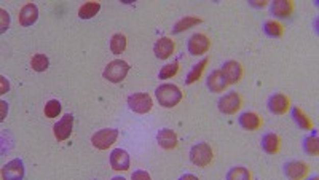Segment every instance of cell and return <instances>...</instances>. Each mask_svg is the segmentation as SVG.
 <instances>
[{
    "label": "cell",
    "mask_w": 319,
    "mask_h": 180,
    "mask_svg": "<svg viewBox=\"0 0 319 180\" xmlns=\"http://www.w3.org/2000/svg\"><path fill=\"white\" fill-rule=\"evenodd\" d=\"M155 96L160 102V106L166 107V109H173L176 107L182 99V91L179 89V86L171 85V83H164L161 86L157 88Z\"/></svg>",
    "instance_id": "obj_1"
},
{
    "label": "cell",
    "mask_w": 319,
    "mask_h": 180,
    "mask_svg": "<svg viewBox=\"0 0 319 180\" xmlns=\"http://www.w3.org/2000/svg\"><path fill=\"white\" fill-rule=\"evenodd\" d=\"M128 72H130V64H128L126 61H121V59H115L107 64L102 75H104L106 80H109L112 83H121L126 79Z\"/></svg>",
    "instance_id": "obj_2"
},
{
    "label": "cell",
    "mask_w": 319,
    "mask_h": 180,
    "mask_svg": "<svg viewBox=\"0 0 319 180\" xmlns=\"http://www.w3.org/2000/svg\"><path fill=\"white\" fill-rule=\"evenodd\" d=\"M212 158H214L212 148L206 142L195 144L190 150V160L195 166H198V168H206L208 164H211Z\"/></svg>",
    "instance_id": "obj_3"
},
{
    "label": "cell",
    "mask_w": 319,
    "mask_h": 180,
    "mask_svg": "<svg viewBox=\"0 0 319 180\" xmlns=\"http://www.w3.org/2000/svg\"><path fill=\"white\" fill-rule=\"evenodd\" d=\"M118 137V130H113V127H106V130H101L93 134L91 137V144L97 150H107L115 144V140Z\"/></svg>",
    "instance_id": "obj_4"
},
{
    "label": "cell",
    "mask_w": 319,
    "mask_h": 180,
    "mask_svg": "<svg viewBox=\"0 0 319 180\" xmlns=\"http://www.w3.org/2000/svg\"><path fill=\"white\" fill-rule=\"evenodd\" d=\"M128 106L136 113H147L153 107V100L147 93H136L128 97Z\"/></svg>",
    "instance_id": "obj_5"
},
{
    "label": "cell",
    "mask_w": 319,
    "mask_h": 180,
    "mask_svg": "<svg viewBox=\"0 0 319 180\" xmlns=\"http://www.w3.org/2000/svg\"><path fill=\"white\" fill-rule=\"evenodd\" d=\"M241 106H242V99L236 91L228 93V94H225L224 97L219 99V110L222 113H227V115L236 113L241 109Z\"/></svg>",
    "instance_id": "obj_6"
},
{
    "label": "cell",
    "mask_w": 319,
    "mask_h": 180,
    "mask_svg": "<svg viewBox=\"0 0 319 180\" xmlns=\"http://www.w3.org/2000/svg\"><path fill=\"white\" fill-rule=\"evenodd\" d=\"M211 46V40L208 35L204 34H195L190 37L188 40V53L193 55V56H200V55H204L206 51L209 49Z\"/></svg>",
    "instance_id": "obj_7"
},
{
    "label": "cell",
    "mask_w": 319,
    "mask_h": 180,
    "mask_svg": "<svg viewBox=\"0 0 319 180\" xmlns=\"http://www.w3.org/2000/svg\"><path fill=\"white\" fill-rule=\"evenodd\" d=\"M72 127H73V115H70V113L64 115V117L53 126L55 137L59 140V142L69 139L70 134H72Z\"/></svg>",
    "instance_id": "obj_8"
},
{
    "label": "cell",
    "mask_w": 319,
    "mask_h": 180,
    "mask_svg": "<svg viewBox=\"0 0 319 180\" xmlns=\"http://www.w3.org/2000/svg\"><path fill=\"white\" fill-rule=\"evenodd\" d=\"M224 73V79L227 82V85H235L241 80L242 76V67L238 61H227L224 66H222V70Z\"/></svg>",
    "instance_id": "obj_9"
},
{
    "label": "cell",
    "mask_w": 319,
    "mask_h": 180,
    "mask_svg": "<svg viewBox=\"0 0 319 180\" xmlns=\"http://www.w3.org/2000/svg\"><path fill=\"white\" fill-rule=\"evenodd\" d=\"M110 166L115 171H128L130 169V155L123 148H115L110 153Z\"/></svg>",
    "instance_id": "obj_10"
},
{
    "label": "cell",
    "mask_w": 319,
    "mask_h": 180,
    "mask_svg": "<svg viewBox=\"0 0 319 180\" xmlns=\"http://www.w3.org/2000/svg\"><path fill=\"white\" fill-rule=\"evenodd\" d=\"M174 48L176 45L169 37H161L157 40L155 46H153V53H155L158 59H168L174 53Z\"/></svg>",
    "instance_id": "obj_11"
},
{
    "label": "cell",
    "mask_w": 319,
    "mask_h": 180,
    "mask_svg": "<svg viewBox=\"0 0 319 180\" xmlns=\"http://www.w3.org/2000/svg\"><path fill=\"white\" fill-rule=\"evenodd\" d=\"M4 178L7 180H21L24 177V164L21 160H13L4 166Z\"/></svg>",
    "instance_id": "obj_12"
},
{
    "label": "cell",
    "mask_w": 319,
    "mask_h": 180,
    "mask_svg": "<svg viewBox=\"0 0 319 180\" xmlns=\"http://www.w3.org/2000/svg\"><path fill=\"white\" fill-rule=\"evenodd\" d=\"M284 172L290 178H303L308 174V164L303 161H289L284 166Z\"/></svg>",
    "instance_id": "obj_13"
},
{
    "label": "cell",
    "mask_w": 319,
    "mask_h": 180,
    "mask_svg": "<svg viewBox=\"0 0 319 180\" xmlns=\"http://www.w3.org/2000/svg\"><path fill=\"white\" fill-rule=\"evenodd\" d=\"M38 19V8L35 4H28L24 5L19 11V24L28 28V25H32L35 21Z\"/></svg>",
    "instance_id": "obj_14"
},
{
    "label": "cell",
    "mask_w": 319,
    "mask_h": 180,
    "mask_svg": "<svg viewBox=\"0 0 319 180\" xmlns=\"http://www.w3.org/2000/svg\"><path fill=\"white\" fill-rule=\"evenodd\" d=\"M157 140H158L160 147L164 148V150H173L179 144L177 134L173 130H161L157 136Z\"/></svg>",
    "instance_id": "obj_15"
},
{
    "label": "cell",
    "mask_w": 319,
    "mask_h": 180,
    "mask_svg": "<svg viewBox=\"0 0 319 180\" xmlns=\"http://www.w3.org/2000/svg\"><path fill=\"white\" fill-rule=\"evenodd\" d=\"M268 109H270L272 113L283 115L289 109V99L284 94H273L270 100H268Z\"/></svg>",
    "instance_id": "obj_16"
},
{
    "label": "cell",
    "mask_w": 319,
    "mask_h": 180,
    "mask_svg": "<svg viewBox=\"0 0 319 180\" xmlns=\"http://www.w3.org/2000/svg\"><path fill=\"white\" fill-rule=\"evenodd\" d=\"M239 124L244 127V130L248 131H255V130H259L260 124H262V120L257 113H254V112H244L239 117Z\"/></svg>",
    "instance_id": "obj_17"
},
{
    "label": "cell",
    "mask_w": 319,
    "mask_h": 180,
    "mask_svg": "<svg viewBox=\"0 0 319 180\" xmlns=\"http://www.w3.org/2000/svg\"><path fill=\"white\" fill-rule=\"evenodd\" d=\"M227 86V82L224 79V73L220 70H214L209 76H208V88L212 93H222Z\"/></svg>",
    "instance_id": "obj_18"
},
{
    "label": "cell",
    "mask_w": 319,
    "mask_h": 180,
    "mask_svg": "<svg viewBox=\"0 0 319 180\" xmlns=\"http://www.w3.org/2000/svg\"><path fill=\"white\" fill-rule=\"evenodd\" d=\"M293 7H292V2L290 0H276L272 5V13L278 18H287L290 16Z\"/></svg>",
    "instance_id": "obj_19"
},
{
    "label": "cell",
    "mask_w": 319,
    "mask_h": 180,
    "mask_svg": "<svg viewBox=\"0 0 319 180\" xmlns=\"http://www.w3.org/2000/svg\"><path fill=\"white\" fill-rule=\"evenodd\" d=\"M208 62H209V59H208V58H204V59H201L198 64H195L193 69H191V70L188 72L187 79H185V83H187V85H191V83L198 82V80L201 79V75H203L204 69H206Z\"/></svg>",
    "instance_id": "obj_20"
},
{
    "label": "cell",
    "mask_w": 319,
    "mask_h": 180,
    "mask_svg": "<svg viewBox=\"0 0 319 180\" xmlns=\"http://www.w3.org/2000/svg\"><path fill=\"white\" fill-rule=\"evenodd\" d=\"M197 24H201V19L200 18H195V16H185V18H181L173 28V34H181L190 28H193Z\"/></svg>",
    "instance_id": "obj_21"
},
{
    "label": "cell",
    "mask_w": 319,
    "mask_h": 180,
    "mask_svg": "<svg viewBox=\"0 0 319 180\" xmlns=\"http://www.w3.org/2000/svg\"><path fill=\"white\" fill-rule=\"evenodd\" d=\"M101 10L99 2H86L79 8V18L82 19H91L94 15H97Z\"/></svg>",
    "instance_id": "obj_22"
},
{
    "label": "cell",
    "mask_w": 319,
    "mask_h": 180,
    "mask_svg": "<svg viewBox=\"0 0 319 180\" xmlns=\"http://www.w3.org/2000/svg\"><path fill=\"white\" fill-rule=\"evenodd\" d=\"M262 147L266 153H276L279 150V137L273 133H268L262 139Z\"/></svg>",
    "instance_id": "obj_23"
},
{
    "label": "cell",
    "mask_w": 319,
    "mask_h": 180,
    "mask_svg": "<svg viewBox=\"0 0 319 180\" xmlns=\"http://www.w3.org/2000/svg\"><path fill=\"white\" fill-rule=\"evenodd\" d=\"M126 49V37L123 34H113L110 38V51L113 55H121Z\"/></svg>",
    "instance_id": "obj_24"
},
{
    "label": "cell",
    "mask_w": 319,
    "mask_h": 180,
    "mask_svg": "<svg viewBox=\"0 0 319 180\" xmlns=\"http://www.w3.org/2000/svg\"><path fill=\"white\" fill-rule=\"evenodd\" d=\"M292 117H293V120H296V123L300 126V130H311V127H313L310 118L306 117V115L299 107H293L292 109Z\"/></svg>",
    "instance_id": "obj_25"
},
{
    "label": "cell",
    "mask_w": 319,
    "mask_h": 180,
    "mask_svg": "<svg viewBox=\"0 0 319 180\" xmlns=\"http://www.w3.org/2000/svg\"><path fill=\"white\" fill-rule=\"evenodd\" d=\"M303 148H305L306 153H308V155H313V157L317 155V153H319V139H317L316 133H313L311 136H308L305 139Z\"/></svg>",
    "instance_id": "obj_26"
},
{
    "label": "cell",
    "mask_w": 319,
    "mask_h": 180,
    "mask_svg": "<svg viewBox=\"0 0 319 180\" xmlns=\"http://www.w3.org/2000/svg\"><path fill=\"white\" fill-rule=\"evenodd\" d=\"M31 66L35 72H45L50 67V59L45 55H35L31 59Z\"/></svg>",
    "instance_id": "obj_27"
},
{
    "label": "cell",
    "mask_w": 319,
    "mask_h": 180,
    "mask_svg": "<svg viewBox=\"0 0 319 180\" xmlns=\"http://www.w3.org/2000/svg\"><path fill=\"white\" fill-rule=\"evenodd\" d=\"M227 178L228 180H249L251 172L246 168H242V166H236V168H233L227 174Z\"/></svg>",
    "instance_id": "obj_28"
},
{
    "label": "cell",
    "mask_w": 319,
    "mask_h": 180,
    "mask_svg": "<svg viewBox=\"0 0 319 180\" xmlns=\"http://www.w3.org/2000/svg\"><path fill=\"white\" fill-rule=\"evenodd\" d=\"M61 113V102L56 99H51L45 104V117L48 118H56Z\"/></svg>",
    "instance_id": "obj_29"
},
{
    "label": "cell",
    "mask_w": 319,
    "mask_h": 180,
    "mask_svg": "<svg viewBox=\"0 0 319 180\" xmlns=\"http://www.w3.org/2000/svg\"><path fill=\"white\" fill-rule=\"evenodd\" d=\"M177 72H179V62L174 61L173 64H166V66H163L158 76L161 80H168V79H173L174 75H177Z\"/></svg>",
    "instance_id": "obj_30"
},
{
    "label": "cell",
    "mask_w": 319,
    "mask_h": 180,
    "mask_svg": "<svg viewBox=\"0 0 319 180\" xmlns=\"http://www.w3.org/2000/svg\"><path fill=\"white\" fill-rule=\"evenodd\" d=\"M283 25L276 21H266L265 22V34L270 37H281L283 35Z\"/></svg>",
    "instance_id": "obj_31"
},
{
    "label": "cell",
    "mask_w": 319,
    "mask_h": 180,
    "mask_svg": "<svg viewBox=\"0 0 319 180\" xmlns=\"http://www.w3.org/2000/svg\"><path fill=\"white\" fill-rule=\"evenodd\" d=\"M0 15H2V24H0V32H5L8 29V25H10V15H8V11L5 10H0Z\"/></svg>",
    "instance_id": "obj_32"
},
{
    "label": "cell",
    "mask_w": 319,
    "mask_h": 180,
    "mask_svg": "<svg viewBox=\"0 0 319 180\" xmlns=\"http://www.w3.org/2000/svg\"><path fill=\"white\" fill-rule=\"evenodd\" d=\"M10 89V85H8V82H7V79H4V76H0V93L2 94H5L7 91Z\"/></svg>",
    "instance_id": "obj_33"
},
{
    "label": "cell",
    "mask_w": 319,
    "mask_h": 180,
    "mask_svg": "<svg viewBox=\"0 0 319 180\" xmlns=\"http://www.w3.org/2000/svg\"><path fill=\"white\" fill-rule=\"evenodd\" d=\"M137 178L149 180V178H150V174H149V172H144V171H137V172L133 174V180H137Z\"/></svg>",
    "instance_id": "obj_34"
},
{
    "label": "cell",
    "mask_w": 319,
    "mask_h": 180,
    "mask_svg": "<svg viewBox=\"0 0 319 180\" xmlns=\"http://www.w3.org/2000/svg\"><path fill=\"white\" fill-rule=\"evenodd\" d=\"M0 104H2V117H0V120H4L5 118V112L8 110V107H7V102H0Z\"/></svg>",
    "instance_id": "obj_35"
},
{
    "label": "cell",
    "mask_w": 319,
    "mask_h": 180,
    "mask_svg": "<svg viewBox=\"0 0 319 180\" xmlns=\"http://www.w3.org/2000/svg\"><path fill=\"white\" fill-rule=\"evenodd\" d=\"M251 5H254V7H265L266 2H263V0H262V2H257V0H254V2H251Z\"/></svg>",
    "instance_id": "obj_36"
}]
</instances>
